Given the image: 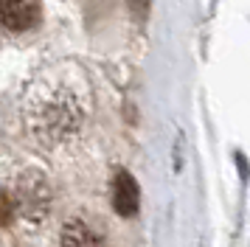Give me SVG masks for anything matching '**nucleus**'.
I'll return each mask as SVG.
<instances>
[{"label": "nucleus", "instance_id": "obj_4", "mask_svg": "<svg viewBox=\"0 0 250 247\" xmlns=\"http://www.w3.org/2000/svg\"><path fill=\"white\" fill-rule=\"evenodd\" d=\"M40 20V0H3V25L9 31H25Z\"/></svg>", "mask_w": 250, "mask_h": 247}, {"label": "nucleus", "instance_id": "obj_2", "mask_svg": "<svg viewBox=\"0 0 250 247\" xmlns=\"http://www.w3.org/2000/svg\"><path fill=\"white\" fill-rule=\"evenodd\" d=\"M12 200H14V205H17V211L23 213L28 222H42V219H48L51 202H54L51 183H48L45 174L28 168V171H23L20 177L14 180Z\"/></svg>", "mask_w": 250, "mask_h": 247}, {"label": "nucleus", "instance_id": "obj_5", "mask_svg": "<svg viewBox=\"0 0 250 247\" xmlns=\"http://www.w3.org/2000/svg\"><path fill=\"white\" fill-rule=\"evenodd\" d=\"M59 247H107V245H104V239L96 233L87 222L70 219V222H65V227H62Z\"/></svg>", "mask_w": 250, "mask_h": 247}, {"label": "nucleus", "instance_id": "obj_1", "mask_svg": "<svg viewBox=\"0 0 250 247\" xmlns=\"http://www.w3.org/2000/svg\"><path fill=\"white\" fill-rule=\"evenodd\" d=\"M82 118H84V107H82L79 96L70 87H48L42 90L28 110V124L31 132L40 144L57 146L70 141L79 132Z\"/></svg>", "mask_w": 250, "mask_h": 247}, {"label": "nucleus", "instance_id": "obj_6", "mask_svg": "<svg viewBox=\"0 0 250 247\" xmlns=\"http://www.w3.org/2000/svg\"><path fill=\"white\" fill-rule=\"evenodd\" d=\"M126 3H129V9H132V14H135V17H141V20L146 17L149 0H126Z\"/></svg>", "mask_w": 250, "mask_h": 247}, {"label": "nucleus", "instance_id": "obj_3", "mask_svg": "<svg viewBox=\"0 0 250 247\" xmlns=\"http://www.w3.org/2000/svg\"><path fill=\"white\" fill-rule=\"evenodd\" d=\"M138 202H141V191L138 183L129 171H115L113 177V208L121 216H135L138 213Z\"/></svg>", "mask_w": 250, "mask_h": 247}]
</instances>
